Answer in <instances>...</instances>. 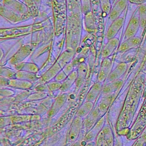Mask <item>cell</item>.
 <instances>
[{
  "mask_svg": "<svg viewBox=\"0 0 146 146\" xmlns=\"http://www.w3.org/2000/svg\"><path fill=\"white\" fill-rule=\"evenodd\" d=\"M15 78L31 82L33 83L36 82L39 79V78L36 75V74L24 71H17L15 74Z\"/></svg>",
  "mask_w": 146,
  "mask_h": 146,
  "instance_id": "cell-15",
  "label": "cell"
},
{
  "mask_svg": "<svg viewBox=\"0 0 146 146\" xmlns=\"http://www.w3.org/2000/svg\"><path fill=\"white\" fill-rule=\"evenodd\" d=\"M131 2L133 3H140L144 1V0H129Z\"/></svg>",
  "mask_w": 146,
  "mask_h": 146,
  "instance_id": "cell-31",
  "label": "cell"
},
{
  "mask_svg": "<svg viewBox=\"0 0 146 146\" xmlns=\"http://www.w3.org/2000/svg\"><path fill=\"white\" fill-rule=\"evenodd\" d=\"M9 81H10V79L1 76V78H0L1 87H8L9 84Z\"/></svg>",
  "mask_w": 146,
  "mask_h": 146,
  "instance_id": "cell-29",
  "label": "cell"
},
{
  "mask_svg": "<svg viewBox=\"0 0 146 146\" xmlns=\"http://www.w3.org/2000/svg\"><path fill=\"white\" fill-rule=\"evenodd\" d=\"M14 94V91L10 89L1 88V96L4 97H9L11 96Z\"/></svg>",
  "mask_w": 146,
  "mask_h": 146,
  "instance_id": "cell-28",
  "label": "cell"
},
{
  "mask_svg": "<svg viewBox=\"0 0 146 146\" xmlns=\"http://www.w3.org/2000/svg\"><path fill=\"white\" fill-rule=\"evenodd\" d=\"M74 56V51L71 49L65 50L59 57L58 59L52 67L43 75L42 80L43 83L49 82L58 74V73L63 69L66 64L72 61Z\"/></svg>",
  "mask_w": 146,
  "mask_h": 146,
  "instance_id": "cell-1",
  "label": "cell"
},
{
  "mask_svg": "<svg viewBox=\"0 0 146 146\" xmlns=\"http://www.w3.org/2000/svg\"><path fill=\"white\" fill-rule=\"evenodd\" d=\"M14 67L17 71H24L35 74H36L39 70L38 66L32 62H22L15 65Z\"/></svg>",
  "mask_w": 146,
  "mask_h": 146,
  "instance_id": "cell-11",
  "label": "cell"
},
{
  "mask_svg": "<svg viewBox=\"0 0 146 146\" xmlns=\"http://www.w3.org/2000/svg\"><path fill=\"white\" fill-rule=\"evenodd\" d=\"M78 71V78L76 80L75 84L77 87H79L83 83L87 73V66L86 64L81 63L78 66L77 69Z\"/></svg>",
  "mask_w": 146,
  "mask_h": 146,
  "instance_id": "cell-17",
  "label": "cell"
},
{
  "mask_svg": "<svg viewBox=\"0 0 146 146\" xmlns=\"http://www.w3.org/2000/svg\"><path fill=\"white\" fill-rule=\"evenodd\" d=\"M67 76L68 75H67V74L63 71V70H62L55 76V78H54V80L55 81L62 83V82H63L66 79Z\"/></svg>",
  "mask_w": 146,
  "mask_h": 146,
  "instance_id": "cell-26",
  "label": "cell"
},
{
  "mask_svg": "<svg viewBox=\"0 0 146 146\" xmlns=\"http://www.w3.org/2000/svg\"><path fill=\"white\" fill-rule=\"evenodd\" d=\"M47 96V93L44 92L37 91L36 92L30 94L29 97L26 99L27 100H39L42 99Z\"/></svg>",
  "mask_w": 146,
  "mask_h": 146,
  "instance_id": "cell-24",
  "label": "cell"
},
{
  "mask_svg": "<svg viewBox=\"0 0 146 146\" xmlns=\"http://www.w3.org/2000/svg\"><path fill=\"white\" fill-rule=\"evenodd\" d=\"M125 69V64L124 63H121L119 64L113 70H112L109 74L106 81L107 83L116 80L124 71Z\"/></svg>",
  "mask_w": 146,
  "mask_h": 146,
  "instance_id": "cell-16",
  "label": "cell"
},
{
  "mask_svg": "<svg viewBox=\"0 0 146 146\" xmlns=\"http://www.w3.org/2000/svg\"><path fill=\"white\" fill-rule=\"evenodd\" d=\"M140 25L139 16H133L129 21V22L125 30L124 34V38L125 40L134 36L139 29Z\"/></svg>",
  "mask_w": 146,
  "mask_h": 146,
  "instance_id": "cell-7",
  "label": "cell"
},
{
  "mask_svg": "<svg viewBox=\"0 0 146 146\" xmlns=\"http://www.w3.org/2000/svg\"><path fill=\"white\" fill-rule=\"evenodd\" d=\"M92 107V104L91 103H86L84 106H83L80 109H79L78 111V115L80 116H84L86 115L88 112V111L90 110Z\"/></svg>",
  "mask_w": 146,
  "mask_h": 146,
  "instance_id": "cell-25",
  "label": "cell"
},
{
  "mask_svg": "<svg viewBox=\"0 0 146 146\" xmlns=\"http://www.w3.org/2000/svg\"><path fill=\"white\" fill-rule=\"evenodd\" d=\"M124 22V19L123 17H119L116 19L112 21L109 27L107 29L106 36V39L108 40L111 39L115 38L116 35L118 33L119 31L121 28Z\"/></svg>",
  "mask_w": 146,
  "mask_h": 146,
  "instance_id": "cell-6",
  "label": "cell"
},
{
  "mask_svg": "<svg viewBox=\"0 0 146 146\" xmlns=\"http://www.w3.org/2000/svg\"><path fill=\"white\" fill-rule=\"evenodd\" d=\"M119 40L117 38H113L107 41L102 51V56L106 58L110 56L119 45Z\"/></svg>",
  "mask_w": 146,
  "mask_h": 146,
  "instance_id": "cell-9",
  "label": "cell"
},
{
  "mask_svg": "<svg viewBox=\"0 0 146 146\" xmlns=\"http://www.w3.org/2000/svg\"><path fill=\"white\" fill-rule=\"evenodd\" d=\"M120 82V80H114L106 83V84H105V86L103 87V92L107 94L111 92L119 86Z\"/></svg>",
  "mask_w": 146,
  "mask_h": 146,
  "instance_id": "cell-22",
  "label": "cell"
},
{
  "mask_svg": "<svg viewBox=\"0 0 146 146\" xmlns=\"http://www.w3.org/2000/svg\"><path fill=\"white\" fill-rule=\"evenodd\" d=\"M1 15L6 19L10 23L16 24L25 22L30 19L29 17L19 14L13 10H10L4 6L3 5H1Z\"/></svg>",
  "mask_w": 146,
  "mask_h": 146,
  "instance_id": "cell-3",
  "label": "cell"
},
{
  "mask_svg": "<svg viewBox=\"0 0 146 146\" xmlns=\"http://www.w3.org/2000/svg\"><path fill=\"white\" fill-rule=\"evenodd\" d=\"M74 64H73L72 61H71L70 62L66 64L62 70L67 74V75H68L74 71Z\"/></svg>",
  "mask_w": 146,
  "mask_h": 146,
  "instance_id": "cell-27",
  "label": "cell"
},
{
  "mask_svg": "<svg viewBox=\"0 0 146 146\" xmlns=\"http://www.w3.org/2000/svg\"><path fill=\"white\" fill-rule=\"evenodd\" d=\"M17 71L14 70L1 66V71H0V75L1 76L7 78L9 79H14L15 78V74Z\"/></svg>",
  "mask_w": 146,
  "mask_h": 146,
  "instance_id": "cell-21",
  "label": "cell"
},
{
  "mask_svg": "<svg viewBox=\"0 0 146 146\" xmlns=\"http://www.w3.org/2000/svg\"><path fill=\"white\" fill-rule=\"evenodd\" d=\"M102 88V83L100 82H98L96 83H95L91 87L90 92H88V97L87 99L88 100V101L94 100L95 97L98 95L100 91Z\"/></svg>",
  "mask_w": 146,
  "mask_h": 146,
  "instance_id": "cell-19",
  "label": "cell"
},
{
  "mask_svg": "<svg viewBox=\"0 0 146 146\" xmlns=\"http://www.w3.org/2000/svg\"><path fill=\"white\" fill-rule=\"evenodd\" d=\"M1 4L13 11L30 19L35 17L31 9L23 2L19 0H2Z\"/></svg>",
  "mask_w": 146,
  "mask_h": 146,
  "instance_id": "cell-2",
  "label": "cell"
},
{
  "mask_svg": "<svg viewBox=\"0 0 146 146\" xmlns=\"http://www.w3.org/2000/svg\"><path fill=\"white\" fill-rule=\"evenodd\" d=\"M33 86V82L17 78L10 79L8 87L21 90H29Z\"/></svg>",
  "mask_w": 146,
  "mask_h": 146,
  "instance_id": "cell-12",
  "label": "cell"
},
{
  "mask_svg": "<svg viewBox=\"0 0 146 146\" xmlns=\"http://www.w3.org/2000/svg\"><path fill=\"white\" fill-rule=\"evenodd\" d=\"M42 0H33V1L34 2L36 6L38 7V9L39 10L40 7L41 6V3H42Z\"/></svg>",
  "mask_w": 146,
  "mask_h": 146,
  "instance_id": "cell-30",
  "label": "cell"
},
{
  "mask_svg": "<svg viewBox=\"0 0 146 146\" xmlns=\"http://www.w3.org/2000/svg\"><path fill=\"white\" fill-rule=\"evenodd\" d=\"M78 78V71L76 70H74L71 74H70L66 79L62 82V85L60 88L61 91H66L71 87L74 83L76 82V80Z\"/></svg>",
  "mask_w": 146,
  "mask_h": 146,
  "instance_id": "cell-14",
  "label": "cell"
},
{
  "mask_svg": "<svg viewBox=\"0 0 146 146\" xmlns=\"http://www.w3.org/2000/svg\"><path fill=\"white\" fill-rule=\"evenodd\" d=\"M84 23L86 29L88 33H92L94 31L95 29V24L92 11L84 15Z\"/></svg>",
  "mask_w": 146,
  "mask_h": 146,
  "instance_id": "cell-18",
  "label": "cell"
},
{
  "mask_svg": "<svg viewBox=\"0 0 146 146\" xmlns=\"http://www.w3.org/2000/svg\"><path fill=\"white\" fill-rule=\"evenodd\" d=\"M81 10L82 13L85 15L91 11V0H80Z\"/></svg>",
  "mask_w": 146,
  "mask_h": 146,
  "instance_id": "cell-23",
  "label": "cell"
},
{
  "mask_svg": "<svg viewBox=\"0 0 146 146\" xmlns=\"http://www.w3.org/2000/svg\"><path fill=\"white\" fill-rule=\"evenodd\" d=\"M5 56V52H3V50L2 48H1V60H2L3 56Z\"/></svg>",
  "mask_w": 146,
  "mask_h": 146,
  "instance_id": "cell-32",
  "label": "cell"
},
{
  "mask_svg": "<svg viewBox=\"0 0 146 146\" xmlns=\"http://www.w3.org/2000/svg\"><path fill=\"white\" fill-rule=\"evenodd\" d=\"M99 2L103 15L105 17L108 15L112 8L111 0H99Z\"/></svg>",
  "mask_w": 146,
  "mask_h": 146,
  "instance_id": "cell-20",
  "label": "cell"
},
{
  "mask_svg": "<svg viewBox=\"0 0 146 146\" xmlns=\"http://www.w3.org/2000/svg\"><path fill=\"white\" fill-rule=\"evenodd\" d=\"M127 0H117L112 6L108 15L109 20L112 22L119 18L127 6Z\"/></svg>",
  "mask_w": 146,
  "mask_h": 146,
  "instance_id": "cell-5",
  "label": "cell"
},
{
  "mask_svg": "<svg viewBox=\"0 0 146 146\" xmlns=\"http://www.w3.org/2000/svg\"><path fill=\"white\" fill-rule=\"evenodd\" d=\"M112 63L110 59L108 58H104L100 68V70L98 74V80L99 82L102 83L106 80L108 76L110 73L111 72Z\"/></svg>",
  "mask_w": 146,
  "mask_h": 146,
  "instance_id": "cell-8",
  "label": "cell"
},
{
  "mask_svg": "<svg viewBox=\"0 0 146 146\" xmlns=\"http://www.w3.org/2000/svg\"><path fill=\"white\" fill-rule=\"evenodd\" d=\"M33 49L31 44H26L22 45L10 59L9 63L14 66L21 62H22L32 52Z\"/></svg>",
  "mask_w": 146,
  "mask_h": 146,
  "instance_id": "cell-4",
  "label": "cell"
},
{
  "mask_svg": "<svg viewBox=\"0 0 146 146\" xmlns=\"http://www.w3.org/2000/svg\"><path fill=\"white\" fill-rule=\"evenodd\" d=\"M140 42V39L139 38L136 36H133L128 39H126L124 42H123L119 47V52H124L128 51L135 47H136Z\"/></svg>",
  "mask_w": 146,
  "mask_h": 146,
  "instance_id": "cell-13",
  "label": "cell"
},
{
  "mask_svg": "<svg viewBox=\"0 0 146 146\" xmlns=\"http://www.w3.org/2000/svg\"><path fill=\"white\" fill-rule=\"evenodd\" d=\"M62 85L61 82H58L56 81H51L46 83H43L39 85H38L35 88V90L36 91L40 92H50L58 90H59Z\"/></svg>",
  "mask_w": 146,
  "mask_h": 146,
  "instance_id": "cell-10",
  "label": "cell"
}]
</instances>
